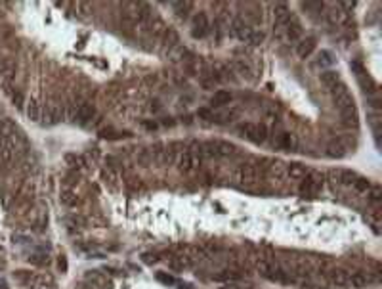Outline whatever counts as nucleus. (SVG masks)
I'll return each mask as SVG.
<instances>
[{"label":"nucleus","instance_id":"nucleus-26","mask_svg":"<svg viewBox=\"0 0 382 289\" xmlns=\"http://www.w3.org/2000/svg\"><path fill=\"white\" fill-rule=\"evenodd\" d=\"M332 56L329 54V52H321L319 54V65H332Z\"/></svg>","mask_w":382,"mask_h":289},{"label":"nucleus","instance_id":"nucleus-7","mask_svg":"<svg viewBox=\"0 0 382 289\" xmlns=\"http://www.w3.org/2000/svg\"><path fill=\"white\" fill-rule=\"evenodd\" d=\"M16 151H18V145L16 140L12 138H0V159L10 165V163L16 159Z\"/></svg>","mask_w":382,"mask_h":289},{"label":"nucleus","instance_id":"nucleus-6","mask_svg":"<svg viewBox=\"0 0 382 289\" xmlns=\"http://www.w3.org/2000/svg\"><path fill=\"white\" fill-rule=\"evenodd\" d=\"M330 182L334 184H342V186H354V182L357 180L359 176L354 173V171H348V169H332L329 173Z\"/></svg>","mask_w":382,"mask_h":289},{"label":"nucleus","instance_id":"nucleus-8","mask_svg":"<svg viewBox=\"0 0 382 289\" xmlns=\"http://www.w3.org/2000/svg\"><path fill=\"white\" fill-rule=\"evenodd\" d=\"M207 31H209V18H207V14H203V12H199L195 18H193V36L197 38H201V36L207 35Z\"/></svg>","mask_w":382,"mask_h":289},{"label":"nucleus","instance_id":"nucleus-24","mask_svg":"<svg viewBox=\"0 0 382 289\" xmlns=\"http://www.w3.org/2000/svg\"><path fill=\"white\" fill-rule=\"evenodd\" d=\"M262 42H264V33L262 31H252V35L248 38V44L250 46H260Z\"/></svg>","mask_w":382,"mask_h":289},{"label":"nucleus","instance_id":"nucleus-22","mask_svg":"<svg viewBox=\"0 0 382 289\" xmlns=\"http://www.w3.org/2000/svg\"><path fill=\"white\" fill-rule=\"evenodd\" d=\"M302 35V27H300V23L298 21H289V25H287V36L291 38V40H298Z\"/></svg>","mask_w":382,"mask_h":289},{"label":"nucleus","instance_id":"nucleus-16","mask_svg":"<svg viewBox=\"0 0 382 289\" xmlns=\"http://www.w3.org/2000/svg\"><path fill=\"white\" fill-rule=\"evenodd\" d=\"M296 144H298L296 142V136L291 134V132H281L277 136V145L283 147V149H295Z\"/></svg>","mask_w":382,"mask_h":289},{"label":"nucleus","instance_id":"nucleus-21","mask_svg":"<svg viewBox=\"0 0 382 289\" xmlns=\"http://www.w3.org/2000/svg\"><path fill=\"white\" fill-rule=\"evenodd\" d=\"M321 83H323L327 88H332V87H336V85L340 83V77H338V73L336 71H325V73H321Z\"/></svg>","mask_w":382,"mask_h":289},{"label":"nucleus","instance_id":"nucleus-2","mask_svg":"<svg viewBox=\"0 0 382 289\" xmlns=\"http://www.w3.org/2000/svg\"><path fill=\"white\" fill-rule=\"evenodd\" d=\"M323 180H325V176H323L319 171H310V173H306V176L302 178V184H300V194H302L304 198H313V196H317V194L321 192V188H323Z\"/></svg>","mask_w":382,"mask_h":289},{"label":"nucleus","instance_id":"nucleus-25","mask_svg":"<svg viewBox=\"0 0 382 289\" xmlns=\"http://www.w3.org/2000/svg\"><path fill=\"white\" fill-rule=\"evenodd\" d=\"M191 8V2H176L174 4V10L178 12V16H186V12Z\"/></svg>","mask_w":382,"mask_h":289},{"label":"nucleus","instance_id":"nucleus-13","mask_svg":"<svg viewBox=\"0 0 382 289\" xmlns=\"http://www.w3.org/2000/svg\"><path fill=\"white\" fill-rule=\"evenodd\" d=\"M42 117L48 123H59L63 119V108L61 106H48L42 111Z\"/></svg>","mask_w":382,"mask_h":289},{"label":"nucleus","instance_id":"nucleus-27","mask_svg":"<svg viewBox=\"0 0 382 289\" xmlns=\"http://www.w3.org/2000/svg\"><path fill=\"white\" fill-rule=\"evenodd\" d=\"M12 102H14V106L16 108H23V94L19 90L12 92Z\"/></svg>","mask_w":382,"mask_h":289},{"label":"nucleus","instance_id":"nucleus-18","mask_svg":"<svg viewBox=\"0 0 382 289\" xmlns=\"http://www.w3.org/2000/svg\"><path fill=\"white\" fill-rule=\"evenodd\" d=\"M369 282H371L369 276L363 274V272H355V274L348 276V286H352V288H365Z\"/></svg>","mask_w":382,"mask_h":289},{"label":"nucleus","instance_id":"nucleus-11","mask_svg":"<svg viewBox=\"0 0 382 289\" xmlns=\"http://www.w3.org/2000/svg\"><path fill=\"white\" fill-rule=\"evenodd\" d=\"M94 115H96V108H94L92 104H82V106H79L77 111H75V119H77V121H81V123L92 121V119H94Z\"/></svg>","mask_w":382,"mask_h":289},{"label":"nucleus","instance_id":"nucleus-28","mask_svg":"<svg viewBox=\"0 0 382 289\" xmlns=\"http://www.w3.org/2000/svg\"><path fill=\"white\" fill-rule=\"evenodd\" d=\"M151 159H153V153H151V151H141L138 157V161L141 163V165H149Z\"/></svg>","mask_w":382,"mask_h":289},{"label":"nucleus","instance_id":"nucleus-5","mask_svg":"<svg viewBox=\"0 0 382 289\" xmlns=\"http://www.w3.org/2000/svg\"><path fill=\"white\" fill-rule=\"evenodd\" d=\"M203 161V144H193L190 151H186L182 157H180V171L182 173H193Z\"/></svg>","mask_w":382,"mask_h":289},{"label":"nucleus","instance_id":"nucleus-14","mask_svg":"<svg viewBox=\"0 0 382 289\" xmlns=\"http://www.w3.org/2000/svg\"><path fill=\"white\" fill-rule=\"evenodd\" d=\"M313 48H315V38L312 36H308V38H304L300 44H298V48H296V54L300 59H306L308 56L313 52Z\"/></svg>","mask_w":382,"mask_h":289},{"label":"nucleus","instance_id":"nucleus-1","mask_svg":"<svg viewBox=\"0 0 382 289\" xmlns=\"http://www.w3.org/2000/svg\"><path fill=\"white\" fill-rule=\"evenodd\" d=\"M231 178L235 184H241V186H250L258 180V167L254 163H241L233 169L231 173Z\"/></svg>","mask_w":382,"mask_h":289},{"label":"nucleus","instance_id":"nucleus-17","mask_svg":"<svg viewBox=\"0 0 382 289\" xmlns=\"http://www.w3.org/2000/svg\"><path fill=\"white\" fill-rule=\"evenodd\" d=\"M348 272L344 270H332L329 274V280L332 286H336V288H348Z\"/></svg>","mask_w":382,"mask_h":289},{"label":"nucleus","instance_id":"nucleus-19","mask_svg":"<svg viewBox=\"0 0 382 289\" xmlns=\"http://www.w3.org/2000/svg\"><path fill=\"white\" fill-rule=\"evenodd\" d=\"M42 111H44V108L40 106V102L38 100H31V104L27 108V117L31 121H40L42 119Z\"/></svg>","mask_w":382,"mask_h":289},{"label":"nucleus","instance_id":"nucleus-15","mask_svg":"<svg viewBox=\"0 0 382 289\" xmlns=\"http://www.w3.org/2000/svg\"><path fill=\"white\" fill-rule=\"evenodd\" d=\"M306 167L302 165V163H291L289 167H287V174H289V178H293V180H302L304 176H306Z\"/></svg>","mask_w":382,"mask_h":289},{"label":"nucleus","instance_id":"nucleus-29","mask_svg":"<svg viewBox=\"0 0 382 289\" xmlns=\"http://www.w3.org/2000/svg\"><path fill=\"white\" fill-rule=\"evenodd\" d=\"M233 67H235V69L239 71V75H246V77L250 75V69H248V67L245 65L243 61H235V63H233Z\"/></svg>","mask_w":382,"mask_h":289},{"label":"nucleus","instance_id":"nucleus-4","mask_svg":"<svg viewBox=\"0 0 382 289\" xmlns=\"http://www.w3.org/2000/svg\"><path fill=\"white\" fill-rule=\"evenodd\" d=\"M237 132H239L243 138L254 142V144H264L266 138H268V127H266V125H260V123H241V125L237 127Z\"/></svg>","mask_w":382,"mask_h":289},{"label":"nucleus","instance_id":"nucleus-9","mask_svg":"<svg viewBox=\"0 0 382 289\" xmlns=\"http://www.w3.org/2000/svg\"><path fill=\"white\" fill-rule=\"evenodd\" d=\"M289 21H291V10H289V6L283 4V2L275 4V25L277 27H285V25H289Z\"/></svg>","mask_w":382,"mask_h":289},{"label":"nucleus","instance_id":"nucleus-3","mask_svg":"<svg viewBox=\"0 0 382 289\" xmlns=\"http://www.w3.org/2000/svg\"><path fill=\"white\" fill-rule=\"evenodd\" d=\"M237 153V147L226 140H210L203 144V155L209 157H231Z\"/></svg>","mask_w":382,"mask_h":289},{"label":"nucleus","instance_id":"nucleus-10","mask_svg":"<svg viewBox=\"0 0 382 289\" xmlns=\"http://www.w3.org/2000/svg\"><path fill=\"white\" fill-rule=\"evenodd\" d=\"M252 31H254V29H250V25H248V23H245V21H241V19H235V21H233V33H235V36H237L239 40L248 42V38H250V35H252Z\"/></svg>","mask_w":382,"mask_h":289},{"label":"nucleus","instance_id":"nucleus-20","mask_svg":"<svg viewBox=\"0 0 382 289\" xmlns=\"http://www.w3.org/2000/svg\"><path fill=\"white\" fill-rule=\"evenodd\" d=\"M16 125L10 121V119H4L2 123H0V138H12L14 140V136H16Z\"/></svg>","mask_w":382,"mask_h":289},{"label":"nucleus","instance_id":"nucleus-30","mask_svg":"<svg viewBox=\"0 0 382 289\" xmlns=\"http://www.w3.org/2000/svg\"><path fill=\"white\" fill-rule=\"evenodd\" d=\"M340 14H342V12H338V10H330V14H329L330 23H336V21H340Z\"/></svg>","mask_w":382,"mask_h":289},{"label":"nucleus","instance_id":"nucleus-23","mask_svg":"<svg viewBox=\"0 0 382 289\" xmlns=\"http://www.w3.org/2000/svg\"><path fill=\"white\" fill-rule=\"evenodd\" d=\"M61 201H63V205H67V207H75L77 205V196H75V192H71V190H63L61 192Z\"/></svg>","mask_w":382,"mask_h":289},{"label":"nucleus","instance_id":"nucleus-12","mask_svg":"<svg viewBox=\"0 0 382 289\" xmlns=\"http://www.w3.org/2000/svg\"><path fill=\"white\" fill-rule=\"evenodd\" d=\"M231 100H233L231 92H227V90H216V92H214V96L210 98V106H212V108H224V106H227V104H229Z\"/></svg>","mask_w":382,"mask_h":289}]
</instances>
